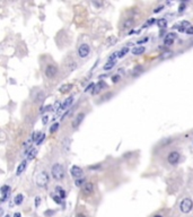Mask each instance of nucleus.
I'll use <instances>...</instances> for the list:
<instances>
[{
	"label": "nucleus",
	"instance_id": "nucleus-1",
	"mask_svg": "<svg viewBox=\"0 0 193 217\" xmlns=\"http://www.w3.org/2000/svg\"><path fill=\"white\" fill-rule=\"evenodd\" d=\"M51 174L52 177L56 181H62L64 177H66V172H64V167H63L60 163H56L53 164L51 167Z\"/></svg>",
	"mask_w": 193,
	"mask_h": 217
},
{
	"label": "nucleus",
	"instance_id": "nucleus-2",
	"mask_svg": "<svg viewBox=\"0 0 193 217\" xmlns=\"http://www.w3.org/2000/svg\"><path fill=\"white\" fill-rule=\"evenodd\" d=\"M50 181V179H49V174L46 173L45 171H41L37 175H36V179H35V182L36 184L41 187V188H44L48 185V183Z\"/></svg>",
	"mask_w": 193,
	"mask_h": 217
},
{
	"label": "nucleus",
	"instance_id": "nucleus-3",
	"mask_svg": "<svg viewBox=\"0 0 193 217\" xmlns=\"http://www.w3.org/2000/svg\"><path fill=\"white\" fill-rule=\"evenodd\" d=\"M193 209V200L191 198H184L180 202V210L183 214H189Z\"/></svg>",
	"mask_w": 193,
	"mask_h": 217
},
{
	"label": "nucleus",
	"instance_id": "nucleus-4",
	"mask_svg": "<svg viewBox=\"0 0 193 217\" xmlns=\"http://www.w3.org/2000/svg\"><path fill=\"white\" fill-rule=\"evenodd\" d=\"M180 158H181V153L177 152V150H172V152H170L168 155H167V163H168L170 165L175 166L178 164Z\"/></svg>",
	"mask_w": 193,
	"mask_h": 217
},
{
	"label": "nucleus",
	"instance_id": "nucleus-5",
	"mask_svg": "<svg viewBox=\"0 0 193 217\" xmlns=\"http://www.w3.org/2000/svg\"><path fill=\"white\" fill-rule=\"evenodd\" d=\"M78 57L81 58V59H85L89 56V53H91V48L89 45L87 44V43H81L78 48Z\"/></svg>",
	"mask_w": 193,
	"mask_h": 217
},
{
	"label": "nucleus",
	"instance_id": "nucleus-6",
	"mask_svg": "<svg viewBox=\"0 0 193 217\" xmlns=\"http://www.w3.org/2000/svg\"><path fill=\"white\" fill-rule=\"evenodd\" d=\"M44 74L48 78H54L56 76L58 75V67L57 66H54V65H48L45 67V70H44Z\"/></svg>",
	"mask_w": 193,
	"mask_h": 217
},
{
	"label": "nucleus",
	"instance_id": "nucleus-7",
	"mask_svg": "<svg viewBox=\"0 0 193 217\" xmlns=\"http://www.w3.org/2000/svg\"><path fill=\"white\" fill-rule=\"evenodd\" d=\"M72 102H74V95H70V96L67 97V98L59 105V108H58L57 113H60V112H62V111L68 110V108L72 104Z\"/></svg>",
	"mask_w": 193,
	"mask_h": 217
},
{
	"label": "nucleus",
	"instance_id": "nucleus-8",
	"mask_svg": "<svg viewBox=\"0 0 193 217\" xmlns=\"http://www.w3.org/2000/svg\"><path fill=\"white\" fill-rule=\"evenodd\" d=\"M10 192H12V189L9 185H2L1 187V202L4 204V202H6L7 200L9 199V197H10Z\"/></svg>",
	"mask_w": 193,
	"mask_h": 217
},
{
	"label": "nucleus",
	"instance_id": "nucleus-9",
	"mask_svg": "<svg viewBox=\"0 0 193 217\" xmlns=\"http://www.w3.org/2000/svg\"><path fill=\"white\" fill-rule=\"evenodd\" d=\"M83 174H84V171H83V169L79 167V166L77 165H72L70 167V175L75 179H80V177H83Z\"/></svg>",
	"mask_w": 193,
	"mask_h": 217
},
{
	"label": "nucleus",
	"instance_id": "nucleus-10",
	"mask_svg": "<svg viewBox=\"0 0 193 217\" xmlns=\"http://www.w3.org/2000/svg\"><path fill=\"white\" fill-rule=\"evenodd\" d=\"M84 119H85V113H83V112L78 113V114H77L74 118L72 122H71V126H72V128H74V129H77V128H78V127L81 125V122L84 121Z\"/></svg>",
	"mask_w": 193,
	"mask_h": 217
},
{
	"label": "nucleus",
	"instance_id": "nucleus-11",
	"mask_svg": "<svg viewBox=\"0 0 193 217\" xmlns=\"http://www.w3.org/2000/svg\"><path fill=\"white\" fill-rule=\"evenodd\" d=\"M176 33H168V34H166V36L164 37V45L165 46H172L173 45V43H174V41L176 39Z\"/></svg>",
	"mask_w": 193,
	"mask_h": 217
},
{
	"label": "nucleus",
	"instance_id": "nucleus-12",
	"mask_svg": "<svg viewBox=\"0 0 193 217\" xmlns=\"http://www.w3.org/2000/svg\"><path fill=\"white\" fill-rule=\"evenodd\" d=\"M94 189H95V187H94V183L91 182H87L83 187V194H86V196H91L93 192H94Z\"/></svg>",
	"mask_w": 193,
	"mask_h": 217
},
{
	"label": "nucleus",
	"instance_id": "nucleus-13",
	"mask_svg": "<svg viewBox=\"0 0 193 217\" xmlns=\"http://www.w3.org/2000/svg\"><path fill=\"white\" fill-rule=\"evenodd\" d=\"M107 87V84L104 81V80H99L98 83L96 84V86H95V88H94V91H93V95H96V94H98L101 91H103L104 88H106Z\"/></svg>",
	"mask_w": 193,
	"mask_h": 217
},
{
	"label": "nucleus",
	"instance_id": "nucleus-14",
	"mask_svg": "<svg viewBox=\"0 0 193 217\" xmlns=\"http://www.w3.org/2000/svg\"><path fill=\"white\" fill-rule=\"evenodd\" d=\"M26 167H27V160L23 161V162H20L19 164H18L17 169H16V175H22L23 174V172L26 170Z\"/></svg>",
	"mask_w": 193,
	"mask_h": 217
},
{
	"label": "nucleus",
	"instance_id": "nucleus-15",
	"mask_svg": "<svg viewBox=\"0 0 193 217\" xmlns=\"http://www.w3.org/2000/svg\"><path fill=\"white\" fill-rule=\"evenodd\" d=\"M146 51V48L145 46H135L131 52H132V54H135V56H141L142 53H145Z\"/></svg>",
	"mask_w": 193,
	"mask_h": 217
},
{
	"label": "nucleus",
	"instance_id": "nucleus-16",
	"mask_svg": "<svg viewBox=\"0 0 193 217\" xmlns=\"http://www.w3.org/2000/svg\"><path fill=\"white\" fill-rule=\"evenodd\" d=\"M70 144H71V140L69 138H64L62 141V149L64 153H69L70 150Z\"/></svg>",
	"mask_w": 193,
	"mask_h": 217
},
{
	"label": "nucleus",
	"instance_id": "nucleus-17",
	"mask_svg": "<svg viewBox=\"0 0 193 217\" xmlns=\"http://www.w3.org/2000/svg\"><path fill=\"white\" fill-rule=\"evenodd\" d=\"M141 73H143V67L140 66V65L136 66L135 68L131 70V75H132V76H138V75H140Z\"/></svg>",
	"mask_w": 193,
	"mask_h": 217
},
{
	"label": "nucleus",
	"instance_id": "nucleus-18",
	"mask_svg": "<svg viewBox=\"0 0 193 217\" xmlns=\"http://www.w3.org/2000/svg\"><path fill=\"white\" fill-rule=\"evenodd\" d=\"M23 201H24V194H18L15 196V198H14V204L16 206H20L23 204Z\"/></svg>",
	"mask_w": 193,
	"mask_h": 217
},
{
	"label": "nucleus",
	"instance_id": "nucleus-19",
	"mask_svg": "<svg viewBox=\"0 0 193 217\" xmlns=\"http://www.w3.org/2000/svg\"><path fill=\"white\" fill-rule=\"evenodd\" d=\"M72 87H74L72 84H64V85H62L59 88V91H60V93H67L70 89H72Z\"/></svg>",
	"mask_w": 193,
	"mask_h": 217
},
{
	"label": "nucleus",
	"instance_id": "nucleus-20",
	"mask_svg": "<svg viewBox=\"0 0 193 217\" xmlns=\"http://www.w3.org/2000/svg\"><path fill=\"white\" fill-rule=\"evenodd\" d=\"M56 192H57V194H59V196H60L62 199H64V198H66V194H66V190H64L62 187L57 185V187H56Z\"/></svg>",
	"mask_w": 193,
	"mask_h": 217
},
{
	"label": "nucleus",
	"instance_id": "nucleus-21",
	"mask_svg": "<svg viewBox=\"0 0 193 217\" xmlns=\"http://www.w3.org/2000/svg\"><path fill=\"white\" fill-rule=\"evenodd\" d=\"M36 154H37V150L35 148H32V150L29 152V154L26 155V160L27 161H33L36 157Z\"/></svg>",
	"mask_w": 193,
	"mask_h": 217
},
{
	"label": "nucleus",
	"instance_id": "nucleus-22",
	"mask_svg": "<svg viewBox=\"0 0 193 217\" xmlns=\"http://www.w3.org/2000/svg\"><path fill=\"white\" fill-rule=\"evenodd\" d=\"M130 51V49H129V46H123L119 52H118V57L119 58H123L125 57V54H128V52Z\"/></svg>",
	"mask_w": 193,
	"mask_h": 217
},
{
	"label": "nucleus",
	"instance_id": "nucleus-23",
	"mask_svg": "<svg viewBox=\"0 0 193 217\" xmlns=\"http://www.w3.org/2000/svg\"><path fill=\"white\" fill-rule=\"evenodd\" d=\"M133 24H135V19L133 18H126L124 21V23H123V25H122V27L123 29H128V27H131Z\"/></svg>",
	"mask_w": 193,
	"mask_h": 217
},
{
	"label": "nucleus",
	"instance_id": "nucleus-24",
	"mask_svg": "<svg viewBox=\"0 0 193 217\" xmlns=\"http://www.w3.org/2000/svg\"><path fill=\"white\" fill-rule=\"evenodd\" d=\"M67 66H68L69 71H74L75 69L77 68V62L75 61L74 59H70V60H69V62L67 63Z\"/></svg>",
	"mask_w": 193,
	"mask_h": 217
},
{
	"label": "nucleus",
	"instance_id": "nucleus-25",
	"mask_svg": "<svg viewBox=\"0 0 193 217\" xmlns=\"http://www.w3.org/2000/svg\"><path fill=\"white\" fill-rule=\"evenodd\" d=\"M157 25H158V27L160 29H165L166 26H167V21L165 18H160V19L157 21Z\"/></svg>",
	"mask_w": 193,
	"mask_h": 217
},
{
	"label": "nucleus",
	"instance_id": "nucleus-26",
	"mask_svg": "<svg viewBox=\"0 0 193 217\" xmlns=\"http://www.w3.org/2000/svg\"><path fill=\"white\" fill-rule=\"evenodd\" d=\"M51 197H52V199H53V201L56 202V204H58V205H61L62 204V198L59 196V194H51Z\"/></svg>",
	"mask_w": 193,
	"mask_h": 217
},
{
	"label": "nucleus",
	"instance_id": "nucleus-27",
	"mask_svg": "<svg viewBox=\"0 0 193 217\" xmlns=\"http://www.w3.org/2000/svg\"><path fill=\"white\" fill-rule=\"evenodd\" d=\"M115 63H116V61H107V62L104 65L103 68H104V70H111L115 66Z\"/></svg>",
	"mask_w": 193,
	"mask_h": 217
},
{
	"label": "nucleus",
	"instance_id": "nucleus-28",
	"mask_svg": "<svg viewBox=\"0 0 193 217\" xmlns=\"http://www.w3.org/2000/svg\"><path fill=\"white\" fill-rule=\"evenodd\" d=\"M85 181H86L85 177H80V179H76V181H75V184H76L77 187H81V185L84 187V185H85V184H86Z\"/></svg>",
	"mask_w": 193,
	"mask_h": 217
},
{
	"label": "nucleus",
	"instance_id": "nucleus-29",
	"mask_svg": "<svg viewBox=\"0 0 193 217\" xmlns=\"http://www.w3.org/2000/svg\"><path fill=\"white\" fill-rule=\"evenodd\" d=\"M44 100V94L42 93V92H39V94L34 97V102L39 103V102H42Z\"/></svg>",
	"mask_w": 193,
	"mask_h": 217
},
{
	"label": "nucleus",
	"instance_id": "nucleus-30",
	"mask_svg": "<svg viewBox=\"0 0 193 217\" xmlns=\"http://www.w3.org/2000/svg\"><path fill=\"white\" fill-rule=\"evenodd\" d=\"M59 129V122H54L51 127H50V133H54Z\"/></svg>",
	"mask_w": 193,
	"mask_h": 217
},
{
	"label": "nucleus",
	"instance_id": "nucleus-31",
	"mask_svg": "<svg viewBox=\"0 0 193 217\" xmlns=\"http://www.w3.org/2000/svg\"><path fill=\"white\" fill-rule=\"evenodd\" d=\"M95 86H96V84H95V83H91L89 85L86 87L85 91H84V92H85V93H88V92H91V93H93L94 88H95Z\"/></svg>",
	"mask_w": 193,
	"mask_h": 217
},
{
	"label": "nucleus",
	"instance_id": "nucleus-32",
	"mask_svg": "<svg viewBox=\"0 0 193 217\" xmlns=\"http://www.w3.org/2000/svg\"><path fill=\"white\" fill-rule=\"evenodd\" d=\"M111 80L113 81V84H116V83H119L120 80H121V75L120 74H115L112 76V78H111Z\"/></svg>",
	"mask_w": 193,
	"mask_h": 217
},
{
	"label": "nucleus",
	"instance_id": "nucleus-33",
	"mask_svg": "<svg viewBox=\"0 0 193 217\" xmlns=\"http://www.w3.org/2000/svg\"><path fill=\"white\" fill-rule=\"evenodd\" d=\"M186 9V1H182L180 7H178V12H183Z\"/></svg>",
	"mask_w": 193,
	"mask_h": 217
},
{
	"label": "nucleus",
	"instance_id": "nucleus-34",
	"mask_svg": "<svg viewBox=\"0 0 193 217\" xmlns=\"http://www.w3.org/2000/svg\"><path fill=\"white\" fill-rule=\"evenodd\" d=\"M118 52H114V53H112L110 57H108V60L107 61H116V59H118Z\"/></svg>",
	"mask_w": 193,
	"mask_h": 217
},
{
	"label": "nucleus",
	"instance_id": "nucleus-35",
	"mask_svg": "<svg viewBox=\"0 0 193 217\" xmlns=\"http://www.w3.org/2000/svg\"><path fill=\"white\" fill-rule=\"evenodd\" d=\"M44 139H45V133H41L40 137H39V139L36 140V143H35V144H36V145H41V144H42V141H43Z\"/></svg>",
	"mask_w": 193,
	"mask_h": 217
},
{
	"label": "nucleus",
	"instance_id": "nucleus-36",
	"mask_svg": "<svg viewBox=\"0 0 193 217\" xmlns=\"http://www.w3.org/2000/svg\"><path fill=\"white\" fill-rule=\"evenodd\" d=\"M172 54H173V53H172V52H170V51H168V52H165V53H164V56H160V59H162V60H165V59H166V58H170V56H172Z\"/></svg>",
	"mask_w": 193,
	"mask_h": 217
},
{
	"label": "nucleus",
	"instance_id": "nucleus-37",
	"mask_svg": "<svg viewBox=\"0 0 193 217\" xmlns=\"http://www.w3.org/2000/svg\"><path fill=\"white\" fill-rule=\"evenodd\" d=\"M112 96H113V93H111V92H110V93H106L104 96H102V101H106L107 98H110V97H112Z\"/></svg>",
	"mask_w": 193,
	"mask_h": 217
},
{
	"label": "nucleus",
	"instance_id": "nucleus-38",
	"mask_svg": "<svg viewBox=\"0 0 193 217\" xmlns=\"http://www.w3.org/2000/svg\"><path fill=\"white\" fill-rule=\"evenodd\" d=\"M148 40H149L148 37H143V39H140V40L137 41V44L139 45V44H142V43H146V42H147Z\"/></svg>",
	"mask_w": 193,
	"mask_h": 217
},
{
	"label": "nucleus",
	"instance_id": "nucleus-39",
	"mask_svg": "<svg viewBox=\"0 0 193 217\" xmlns=\"http://www.w3.org/2000/svg\"><path fill=\"white\" fill-rule=\"evenodd\" d=\"M50 110H52V105H46V106H44V108L41 110V112L43 113V112H48V111H50Z\"/></svg>",
	"mask_w": 193,
	"mask_h": 217
},
{
	"label": "nucleus",
	"instance_id": "nucleus-40",
	"mask_svg": "<svg viewBox=\"0 0 193 217\" xmlns=\"http://www.w3.org/2000/svg\"><path fill=\"white\" fill-rule=\"evenodd\" d=\"M91 4H93V5H94L95 7H97V8H99V7L103 6L102 1H99V2H98V1H91Z\"/></svg>",
	"mask_w": 193,
	"mask_h": 217
},
{
	"label": "nucleus",
	"instance_id": "nucleus-41",
	"mask_svg": "<svg viewBox=\"0 0 193 217\" xmlns=\"http://www.w3.org/2000/svg\"><path fill=\"white\" fill-rule=\"evenodd\" d=\"M49 122V115H43V118H42V123L43 125H46Z\"/></svg>",
	"mask_w": 193,
	"mask_h": 217
},
{
	"label": "nucleus",
	"instance_id": "nucleus-42",
	"mask_svg": "<svg viewBox=\"0 0 193 217\" xmlns=\"http://www.w3.org/2000/svg\"><path fill=\"white\" fill-rule=\"evenodd\" d=\"M155 22H156V19H155V18H151V19H149V21L147 22V24H146V25H143L142 27H146V26H148V25H151V24H154Z\"/></svg>",
	"mask_w": 193,
	"mask_h": 217
},
{
	"label": "nucleus",
	"instance_id": "nucleus-43",
	"mask_svg": "<svg viewBox=\"0 0 193 217\" xmlns=\"http://www.w3.org/2000/svg\"><path fill=\"white\" fill-rule=\"evenodd\" d=\"M164 9V6H159V7H157L156 9H154V14H157V12H160L162 10Z\"/></svg>",
	"mask_w": 193,
	"mask_h": 217
},
{
	"label": "nucleus",
	"instance_id": "nucleus-44",
	"mask_svg": "<svg viewBox=\"0 0 193 217\" xmlns=\"http://www.w3.org/2000/svg\"><path fill=\"white\" fill-rule=\"evenodd\" d=\"M40 205H41V198L40 197H36V198H35V207L37 208Z\"/></svg>",
	"mask_w": 193,
	"mask_h": 217
},
{
	"label": "nucleus",
	"instance_id": "nucleus-45",
	"mask_svg": "<svg viewBox=\"0 0 193 217\" xmlns=\"http://www.w3.org/2000/svg\"><path fill=\"white\" fill-rule=\"evenodd\" d=\"M52 214H54V211H52V210H48V211H45V213H44V215H45V216H48V217H50L52 215Z\"/></svg>",
	"mask_w": 193,
	"mask_h": 217
},
{
	"label": "nucleus",
	"instance_id": "nucleus-46",
	"mask_svg": "<svg viewBox=\"0 0 193 217\" xmlns=\"http://www.w3.org/2000/svg\"><path fill=\"white\" fill-rule=\"evenodd\" d=\"M186 34H190V35L193 34V26H191L190 29H187V31H186Z\"/></svg>",
	"mask_w": 193,
	"mask_h": 217
},
{
	"label": "nucleus",
	"instance_id": "nucleus-47",
	"mask_svg": "<svg viewBox=\"0 0 193 217\" xmlns=\"http://www.w3.org/2000/svg\"><path fill=\"white\" fill-rule=\"evenodd\" d=\"M12 217H22V214H20V213H15Z\"/></svg>",
	"mask_w": 193,
	"mask_h": 217
},
{
	"label": "nucleus",
	"instance_id": "nucleus-48",
	"mask_svg": "<svg viewBox=\"0 0 193 217\" xmlns=\"http://www.w3.org/2000/svg\"><path fill=\"white\" fill-rule=\"evenodd\" d=\"M76 217H86L85 214H81V213H78L77 215H76Z\"/></svg>",
	"mask_w": 193,
	"mask_h": 217
},
{
	"label": "nucleus",
	"instance_id": "nucleus-49",
	"mask_svg": "<svg viewBox=\"0 0 193 217\" xmlns=\"http://www.w3.org/2000/svg\"><path fill=\"white\" fill-rule=\"evenodd\" d=\"M0 216L4 217V209H1V210H0Z\"/></svg>",
	"mask_w": 193,
	"mask_h": 217
},
{
	"label": "nucleus",
	"instance_id": "nucleus-50",
	"mask_svg": "<svg viewBox=\"0 0 193 217\" xmlns=\"http://www.w3.org/2000/svg\"><path fill=\"white\" fill-rule=\"evenodd\" d=\"M154 217H164L163 215H159V214H157V215H154Z\"/></svg>",
	"mask_w": 193,
	"mask_h": 217
},
{
	"label": "nucleus",
	"instance_id": "nucleus-51",
	"mask_svg": "<svg viewBox=\"0 0 193 217\" xmlns=\"http://www.w3.org/2000/svg\"><path fill=\"white\" fill-rule=\"evenodd\" d=\"M4 217H12V216H10V215L8 214V215H5V216H4Z\"/></svg>",
	"mask_w": 193,
	"mask_h": 217
}]
</instances>
